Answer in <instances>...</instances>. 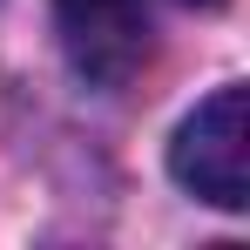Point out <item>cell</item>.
Here are the masks:
<instances>
[{"mask_svg":"<svg viewBox=\"0 0 250 250\" xmlns=\"http://www.w3.org/2000/svg\"><path fill=\"white\" fill-rule=\"evenodd\" d=\"M169 176L196 203H216V209L250 203V95L237 82L183 115L176 142H169Z\"/></svg>","mask_w":250,"mask_h":250,"instance_id":"6da1fadb","label":"cell"},{"mask_svg":"<svg viewBox=\"0 0 250 250\" xmlns=\"http://www.w3.org/2000/svg\"><path fill=\"white\" fill-rule=\"evenodd\" d=\"M54 34H61L68 68L88 88H122L149 61L142 0H54Z\"/></svg>","mask_w":250,"mask_h":250,"instance_id":"7a4b0ae2","label":"cell"},{"mask_svg":"<svg viewBox=\"0 0 250 250\" xmlns=\"http://www.w3.org/2000/svg\"><path fill=\"white\" fill-rule=\"evenodd\" d=\"M183 7H223V0H183Z\"/></svg>","mask_w":250,"mask_h":250,"instance_id":"3957f363","label":"cell"}]
</instances>
